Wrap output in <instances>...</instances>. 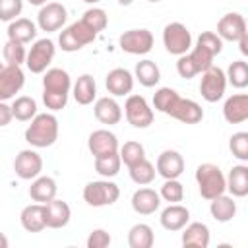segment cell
I'll return each instance as SVG.
<instances>
[{
  "label": "cell",
  "mask_w": 248,
  "mask_h": 248,
  "mask_svg": "<svg viewBox=\"0 0 248 248\" xmlns=\"http://www.w3.org/2000/svg\"><path fill=\"white\" fill-rule=\"evenodd\" d=\"M95 33H101V31H105L107 29V25H108V16H107V12L103 10V8H97V6H93V8H89V10H85L83 12V17H81Z\"/></svg>",
  "instance_id": "60d3db41"
},
{
  "label": "cell",
  "mask_w": 248,
  "mask_h": 248,
  "mask_svg": "<svg viewBox=\"0 0 248 248\" xmlns=\"http://www.w3.org/2000/svg\"><path fill=\"white\" fill-rule=\"evenodd\" d=\"M147 2H151V4H157V2H161V0H147Z\"/></svg>",
  "instance_id": "9f6ffc18"
},
{
  "label": "cell",
  "mask_w": 248,
  "mask_h": 248,
  "mask_svg": "<svg viewBox=\"0 0 248 248\" xmlns=\"http://www.w3.org/2000/svg\"><path fill=\"white\" fill-rule=\"evenodd\" d=\"M12 120H14V114H12V107H10L6 101H0V128L8 126Z\"/></svg>",
  "instance_id": "681fc988"
},
{
  "label": "cell",
  "mask_w": 248,
  "mask_h": 248,
  "mask_svg": "<svg viewBox=\"0 0 248 248\" xmlns=\"http://www.w3.org/2000/svg\"><path fill=\"white\" fill-rule=\"evenodd\" d=\"M176 72H178V76L184 78V79H192V78L198 76V70H196L194 62L190 60L188 52L182 54V56H178V60H176Z\"/></svg>",
  "instance_id": "7dc6e473"
},
{
  "label": "cell",
  "mask_w": 248,
  "mask_h": 248,
  "mask_svg": "<svg viewBox=\"0 0 248 248\" xmlns=\"http://www.w3.org/2000/svg\"><path fill=\"white\" fill-rule=\"evenodd\" d=\"M225 76H227V83H231L236 89H244L248 85V64L244 60H234L227 68Z\"/></svg>",
  "instance_id": "8d00e7d4"
},
{
  "label": "cell",
  "mask_w": 248,
  "mask_h": 248,
  "mask_svg": "<svg viewBox=\"0 0 248 248\" xmlns=\"http://www.w3.org/2000/svg\"><path fill=\"white\" fill-rule=\"evenodd\" d=\"M153 244H155V234L147 223H136L128 231V246L130 248H151Z\"/></svg>",
  "instance_id": "1f68e13d"
},
{
  "label": "cell",
  "mask_w": 248,
  "mask_h": 248,
  "mask_svg": "<svg viewBox=\"0 0 248 248\" xmlns=\"http://www.w3.org/2000/svg\"><path fill=\"white\" fill-rule=\"evenodd\" d=\"M10 107H12L14 118L19 120V122H29L37 114V101L33 97H27V95L16 97Z\"/></svg>",
  "instance_id": "e575fe53"
},
{
  "label": "cell",
  "mask_w": 248,
  "mask_h": 248,
  "mask_svg": "<svg viewBox=\"0 0 248 248\" xmlns=\"http://www.w3.org/2000/svg\"><path fill=\"white\" fill-rule=\"evenodd\" d=\"M27 2H29L31 6H39V8H41V6H45L48 0H27Z\"/></svg>",
  "instance_id": "f5cc1de1"
},
{
  "label": "cell",
  "mask_w": 248,
  "mask_h": 248,
  "mask_svg": "<svg viewBox=\"0 0 248 248\" xmlns=\"http://www.w3.org/2000/svg\"><path fill=\"white\" fill-rule=\"evenodd\" d=\"M4 66H6V64H4V62H0V70H2V68H4Z\"/></svg>",
  "instance_id": "6f0895ef"
},
{
  "label": "cell",
  "mask_w": 248,
  "mask_h": 248,
  "mask_svg": "<svg viewBox=\"0 0 248 248\" xmlns=\"http://www.w3.org/2000/svg\"><path fill=\"white\" fill-rule=\"evenodd\" d=\"M134 78L143 85V87H155L159 81H161V70L159 66L145 58V60H140L134 68Z\"/></svg>",
  "instance_id": "4dcf8cb0"
},
{
  "label": "cell",
  "mask_w": 248,
  "mask_h": 248,
  "mask_svg": "<svg viewBox=\"0 0 248 248\" xmlns=\"http://www.w3.org/2000/svg\"><path fill=\"white\" fill-rule=\"evenodd\" d=\"M6 33H8V39L10 41L27 45V43L35 41V37H37V23H33L27 17H16L14 21L8 23Z\"/></svg>",
  "instance_id": "4316f807"
},
{
  "label": "cell",
  "mask_w": 248,
  "mask_h": 248,
  "mask_svg": "<svg viewBox=\"0 0 248 248\" xmlns=\"http://www.w3.org/2000/svg\"><path fill=\"white\" fill-rule=\"evenodd\" d=\"M188 56H190V60L194 62L198 74H202L203 70H207V68L213 64V60H215V54L209 52L207 48L200 46V45H194V46L188 50Z\"/></svg>",
  "instance_id": "b9f144b4"
},
{
  "label": "cell",
  "mask_w": 248,
  "mask_h": 248,
  "mask_svg": "<svg viewBox=\"0 0 248 248\" xmlns=\"http://www.w3.org/2000/svg\"><path fill=\"white\" fill-rule=\"evenodd\" d=\"M116 2H118L120 6H130V4L134 2V0H116Z\"/></svg>",
  "instance_id": "db71d44e"
},
{
  "label": "cell",
  "mask_w": 248,
  "mask_h": 248,
  "mask_svg": "<svg viewBox=\"0 0 248 248\" xmlns=\"http://www.w3.org/2000/svg\"><path fill=\"white\" fill-rule=\"evenodd\" d=\"M19 223L27 232H41L46 229L45 223V205L43 203H29L19 213Z\"/></svg>",
  "instance_id": "484cf974"
},
{
  "label": "cell",
  "mask_w": 248,
  "mask_h": 248,
  "mask_svg": "<svg viewBox=\"0 0 248 248\" xmlns=\"http://www.w3.org/2000/svg\"><path fill=\"white\" fill-rule=\"evenodd\" d=\"M244 33H246V19L238 12H229L217 21V35L221 37V41L236 43Z\"/></svg>",
  "instance_id": "5bb4252c"
},
{
  "label": "cell",
  "mask_w": 248,
  "mask_h": 248,
  "mask_svg": "<svg viewBox=\"0 0 248 248\" xmlns=\"http://www.w3.org/2000/svg\"><path fill=\"white\" fill-rule=\"evenodd\" d=\"M163 45L169 54L182 56L192 48V33L180 21H170L163 29Z\"/></svg>",
  "instance_id": "5b68a950"
},
{
  "label": "cell",
  "mask_w": 248,
  "mask_h": 248,
  "mask_svg": "<svg viewBox=\"0 0 248 248\" xmlns=\"http://www.w3.org/2000/svg\"><path fill=\"white\" fill-rule=\"evenodd\" d=\"M196 45L207 48V50L213 52L215 56L221 54V50H223V41H221V37H219L217 33H213V31H203V33L198 37Z\"/></svg>",
  "instance_id": "f6af8a7d"
},
{
  "label": "cell",
  "mask_w": 248,
  "mask_h": 248,
  "mask_svg": "<svg viewBox=\"0 0 248 248\" xmlns=\"http://www.w3.org/2000/svg\"><path fill=\"white\" fill-rule=\"evenodd\" d=\"M128 172H130L132 182H136L138 186H147V184H151V182L155 180V174H157L155 165H153L151 161H147V159H141V161H138L136 165L128 167Z\"/></svg>",
  "instance_id": "836d02e7"
},
{
  "label": "cell",
  "mask_w": 248,
  "mask_h": 248,
  "mask_svg": "<svg viewBox=\"0 0 248 248\" xmlns=\"http://www.w3.org/2000/svg\"><path fill=\"white\" fill-rule=\"evenodd\" d=\"M238 43V48H240V52H242V56H248V31L236 41Z\"/></svg>",
  "instance_id": "f907efd6"
},
{
  "label": "cell",
  "mask_w": 248,
  "mask_h": 248,
  "mask_svg": "<svg viewBox=\"0 0 248 248\" xmlns=\"http://www.w3.org/2000/svg\"><path fill=\"white\" fill-rule=\"evenodd\" d=\"M56 54V46H54V41L43 37V39H37L33 41L31 48L27 50V56H25V66L31 74H43L45 70H48L52 58Z\"/></svg>",
  "instance_id": "8992f818"
},
{
  "label": "cell",
  "mask_w": 248,
  "mask_h": 248,
  "mask_svg": "<svg viewBox=\"0 0 248 248\" xmlns=\"http://www.w3.org/2000/svg\"><path fill=\"white\" fill-rule=\"evenodd\" d=\"M29 122L31 124L25 128V141L31 147H50L58 140V118L54 112H37Z\"/></svg>",
  "instance_id": "6da1fadb"
},
{
  "label": "cell",
  "mask_w": 248,
  "mask_h": 248,
  "mask_svg": "<svg viewBox=\"0 0 248 248\" xmlns=\"http://www.w3.org/2000/svg\"><path fill=\"white\" fill-rule=\"evenodd\" d=\"M209 213L217 223H229L236 215V202L232 196L221 194L213 200H209Z\"/></svg>",
  "instance_id": "f1b7e54d"
},
{
  "label": "cell",
  "mask_w": 248,
  "mask_h": 248,
  "mask_svg": "<svg viewBox=\"0 0 248 248\" xmlns=\"http://www.w3.org/2000/svg\"><path fill=\"white\" fill-rule=\"evenodd\" d=\"M25 85V74L21 66L6 64L0 70V101H10Z\"/></svg>",
  "instance_id": "7c38bea8"
},
{
  "label": "cell",
  "mask_w": 248,
  "mask_h": 248,
  "mask_svg": "<svg viewBox=\"0 0 248 248\" xmlns=\"http://www.w3.org/2000/svg\"><path fill=\"white\" fill-rule=\"evenodd\" d=\"M184 157L176 151V149H165L159 153L157 157V163H155V170L159 176H163L165 180L167 178H178L182 172H184Z\"/></svg>",
  "instance_id": "9a60e30c"
},
{
  "label": "cell",
  "mask_w": 248,
  "mask_h": 248,
  "mask_svg": "<svg viewBox=\"0 0 248 248\" xmlns=\"http://www.w3.org/2000/svg\"><path fill=\"white\" fill-rule=\"evenodd\" d=\"M72 91V78L62 68H48L43 72V93H56V95H70Z\"/></svg>",
  "instance_id": "e0dca14e"
},
{
  "label": "cell",
  "mask_w": 248,
  "mask_h": 248,
  "mask_svg": "<svg viewBox=\"0 0 248 248\" xmlns=\"http://www.w3.org/2000/svg\"><path fill=\"white\" fill-rule=\"evenodd\" d=\"M124 116L128 120V124H132L134 128H149L153 124V108L149 107V103L145 101V97L141 95H128L126 103H124Z\"/></svg>",
  "instance_id": "ba28073f"
},
{
  "label": "cell",
  "mask_w": 248,
  "mask_h": 248,
  "mask_svg": "<svg viewBox=\"0 0 248 248\" xmlns=\"http://www.w3.org/2000/svg\"><path fill=\"white\" fill-rule=\"evenodd\" d=\"M70 95H56V93H43V103L50 112H58L68 105Z\"/></svg>",
  "instance_id": "c3c4849f"
},
{
  "label": "cell",
  "mask_w": 248,
  "mask_h": 248,
  "mask_svg": "<svg viewBox=\"0 0 248 248\" xmlns=\"http://www.w3.org/2000/svg\"><path fill=\"white\" fill-rule=\"evenodd\" d=\"M170 118L182 122V124H198L203 120V108L200 103L192 101V99H178L176 107L170 112Z\"/></svg>",
  "instance_id": "d4e9b609"
},
{
  "label": "cell",
  "mask_w": 248,
  "mask_h": 248,
  "mask_svg": "<svg viewBox=\"0 0 248 248\" xmlns=\"http://www.w3.org/2000/svg\"><path fill=\"white\" fill-rule=\"evenodd\" d=\"M196 184L203 200H213L227 192L225 174L215 163H202L196 169Z\"/></svg>",
  "instance_id": "7a4b0ae2"
},
{
  "label": "cell",
  "mask_w": 248,
  "mask_h": 248,
  "mask_svg": "<svg viewBox=\"0 0 248 248\" xmlns=\"http://www.w3.org/2000/svg\"><path fill=\"white\" fill-rule=\"evenodd\" d=\"M209 240H211V234H209V227L205 223H200V221H188L184 227H182V246L184 248H207L209 246Z\"/></svg>",
  "instance_id": "d6986e66"
},
{
  "label": "cell",
  "mask_w": 248,
  "mask_h": 248,
  "mask_svg": "<svg viewBox=\"0 0 248 248\" xmlns=\"http://www.w3.org/2000/svg\"><path fill=\"white\" fill-rule=\"evenodd\" d=\"M2 54H4V60L6 64H12V66H21L25 64V56H27V50H25V45L21 43H16V41H6L4 46H2Z\"/></svg>",
  "instance_id": "ab89813d"
},
{
  "label": "cell",
  "mask_w": 248,
  "mask_h": 248,
  "mask_svg": "<svg viewBox=\"0 0 248 248\" xmlns=\"http://www.w3.org/2000/svg\"><path fill=\"white\" fill-rule=\"evenodd\" d=\"M159 196L169 203H180L184 200V186L178 178H167L159 190Z\"/></svg>",
  "instance_id": "f35d334b"
},
{
  "label": "cell",
  "mask_w": 248,
  "mask_h": 248,
  "mask_svg": "<svg viewBox=\"0 0 248 248\" xmlns=\"http://www.w3.org/2000/svg\"><path fill=\"white\" fill-rule=\"evenodd\" d=\"M227 89V76L225 70H221L219 66L211 64L207 70L202 72V79H200V93L202 99L207 103H217L223 99Z\"/></svg>",
  "instance_id": "52a82bcc"
},
{
  "label": "cell",
  "mask_w": 248,
  "mask_h": 248,
  "mask_svg": "<svg viewBox=\"0 0 248 248\" xmlns=\"http://www.w3.org/2000/svg\"><path fill=\"white\" fill-rule=\"evenodd\" d=\"M97 39V33L83 21H74L68 27H62L60 35H58V46L64 52H78L83 46L91 45Z\"/></svg>",
  "instance_id": "3957f363"
},
{
  "label": "cell",
  "mask_w": 248,
  "mask_h": 248,
  "mask_svg": "<svg viewBox=\"0 0 248 248\" xmlns=\"http://www.w3.org/2000/svg\"><path fill=\"white\" fill-rule=\"evenodd\" d=\"M132 209L140 215H153L161 207V196L153 188H138L132 194Z\"/></svg>",
  "instance_id": "7402d4cb"
},
{
  "label": "cell",
  "mask_w": 248,
  "mask_h": 248,
  "mask_svg": "<svg viewBox=\"0 0 248 248\" xmlns=\"http://www.w3.org/2000/svg\"><path fill=\"white\" fill-rule=\"evenodd\" d=\"M225 184H227V192L232 198H246L248 196V165L244 163L234 165L225 176Z\"/></svg>",
  "instance_id": "cb8c5ba5"
},
{
  "label": "cell",
  "mask_w": 248,
  "mask_h": 248,
  "mask_svg": "<svg viewBox=\"0 0 248 248\" xmlns=\"http://www.w3.org/2000/svg\"><path fill=\"white\" fill-rule=\"evenodd\" d=\"M153 33L149 29H130L124 31L118 39V46L128 52V54H136V56H143L153 48Z\"/></svg>",
  "instance_id": "9c48e42d"
},
{
  "label": "cell",
  "mask_w": 248,
  "mask_h": 248,
  "mask_svg": "<svg viewBox=\"0 0 248 248\" xmlns=\"http://www.w3.org/2000/svg\"><path fill=\"white\" fill-rule=\"evenodd\" d=\"M120 167H122V161H120L118 151L103 155V157H95V170L103 178H114L120 172Z\"/></svg>",
  "instance_id": "d590c367"
},
{
  "label": "cell",
  "mask_w": 248,
  "mask_h": 248,
  "mask_svg": "<svg viewBox=\"0 0 248 248\" xmlns=\"http://www.w3.org/2000/svg\"><path fill=\"white\" fill-rule=\"evenodd\" d=\"M118 155H120V161L126 165V167H132L136 165L138 161L145 159V147L140 143V141H126L122 147H118Z\"/></svg>",
  "instance_id": "74e56055"
},
{
  "label": "cell",
  "mask_w": 248,
  "mask_h": 248,
  "mask_svg": "<svg viewBox=\"0 0 248 248\" xmlns=\"http://www.w3.org/2000/svg\"><path fill=\"white\" fill-rule=\"evenodd\" d=\"M14 170L21 180H33L43 170V157L35 151V147L21 149L14 159Z\"/></svg>",
  "instance_id": "8fae6325"
},
{
  "label": "cell",
  "mask_w": 248,
  "mask_h": 248,
  "mask_svg": "<svg viewBox=\"0 0 248 248\" xmlns=\"http://www.w3.org/2000/svg\"><path fill=\"white\" fill-rule=\"evenodd\" d=\"M118 138L107 130V128H101V130H93L87 138V149L89 153L95 157H103V155H108V153H116L118 151Z\"/></svg>",
  "instance_id": "4fadbf2b"
},
{
  "label": "cell",
  "mask_w": 248,
  "mask_h": 248,
  "mask_svg": "<svg viewBox=\"0 0 248 248\" xmlns=\"http://www.w3.org/2000/svg\"><path fill=\"white\" fill-rule=\"evenodd\" d=\"M83 2H85V4H91V6H95V4H99L101 0H83Z\"/></svg>",
  "instance_id": "11a10c76"
},
{
  "label": "cell",
  "mask_w": 248,
  "mask_h": 248,
  "mask_svg": "<svg viewBox=\"0 0 248 248\" xmlns=\"http://www.w3.org/2000/svg\"><path fill=\"white\" fill-rule=\"evenodd\" d=\"M105 85H107V91L112 97L130 95L132 89H134V74L130 70H126V68H112L107 74Z\"/></svg>",
  "instance_id": "2e32d148"
},
{
  "label": "cell",
  "mask_w": 248,
  "mask_h": 248,
  "mask_svg": "<svg viewBox=\"0 0 248 248\" xmlns=\"http://www.w3.org/2000/svg\"><path fill=\"white\" fill-rule=\"evenodd\" d=\"M56 192H58V186H56V180L52 176H37L31 180V186H29V198L37 203H46L50 200L56 198Z\"/></svg>",
  "instance_id": "83f0119b"
},
{
  "label": "cell",
  "mask_w": 248,
  "mask_h": 248,
  "mask_svg": "<svg viewBox=\"0 0 248 248\" xmlns=\"http://www.w3.org/2000/svg\"><path fill=\"white\" fill-rule=\"evenodd\" d=\"M72 95L78 105H91L97 97V83L91 74H81L76 83H72Z\"/></svg>",
  "instance_id": "f546056e"
},
{
  "label": "cell",
  "mask_w": 248,
  "mask_h": 248,
  "mask_svg": "<svg viewBox=\"0 0 248 248\" xmlns=\"http://www.w3.org/2000/svg\"><path fill=\"white\" fill-rule=\"evenodd\" d=\"M68 21V10L60 2H46L37 14V27L46 33L60 31Z\"/></svg>",
  "instance_id": "30bf717a"
},
{
  "label": "cell",
  "mask_w": 248,
  "mask_h": 248,
  "mask_svg": "<svg viewBox=\"0 0 248 248\" xmlns=\"http://www.w3.org/2000/svg\"><path fill=\"white\" fill-rule=\"evenodd\" d=\"M8 238H6V234L4 232H0V248H8Z\"/></svg>",
  "instance_id": "816d5d0a"
},
{
  "label": "cell",
  "mask_w": 248,
  "mask_h": 248,
  "mask_svg": "<svg viewBox=\"0 0 248 248\" xmlns=\"http://www.w3.org/2000/svg\"><path fill=\"white\" fill-rule=\"evenodd\" d=\"M120 198V188L110 178L91 180L83 186V202L91 207H105L112 205Z\"/></svg>",
  "instance_id": "277c9868"
},
{
  "label": "cell",
  "mask_w": 248,
  "mask_h": 248,
  "mask_svg": "<svg viewBox=\"0 0 248 248\" xmlns=\"http://www.w3.org/2000/svg\"><path fill=\"white\" fill-rule=\"evenodd\" d=\"M45 205V223L46 229H64L72 219V209L64 200H50Z\"/></svg>",
  "instance_id": "ac0fdd59"
},
{
  "label": "cell",
  "mask_w": 248,
  "mask_h": 248,
  "mask_svg": "<svg viewBox=\"0 0 248 248\" xmlns=\"http://www.w3.org/2000/svg\"><path fill=\"white\" fill-rule=\"evenodd\" d=\"M178 99H180V95L172 87H159L155 91V95H153V108L163 112V114H167V116H170V112L176 107Z\"/></svg>",
  "instance_id": "d6a6232c"
},
{
  "label": "cell",
  "mask_w": 248,
  "mask_h": 248,
  "mask_svg": "<svg viewBox=\"0 0 248 248\" xmlns=\"http://www.w3.org/2000/svg\"><path fill=\"white\" fill-rule=\"evenodd\" d=\"M159 221H161V227L165 231H170V232L182 231V227L190 221V209L182 203H169L161 211Z\"/></svg>",
  "instance_id": "44dd1931"
},
{
  "label": "cell",
  "mask_w": 248,
  "mask_h": 248,
  "mask_svg": "<svg viewBox=\"0 0 248 248\" xmlns=\"http://www.w3.org/2000/svg\"><path fill=\"white\" fill-rule=\"evenodd\" d=\"M223 116L229 124H242L248 120V95L234 93L223 105Z\"/></svg>",
  "instance_id": "603a6c76"
},
{
  "label": "cell",
  "mask_w": 248,
  "mask_h": 248,
  "mask_svg": "<svg viewBox=\"0 0 248 248\" xmlns=\"http://www.w3.org/2000/svg\"><path fill=\"white\" fill-rule=\"evenodd\" d=\"M23 12V0H0V21H14Z\"/></svg>",
  "instance_id": "ee69618b"
},
{
  "label": "cell",
  "mask_w": 248,
  "mask_h": 248,
  "mask_svg": "<svg viewBox=\"0 0 248 248\" xmlns=\"http://www.w3.org/2000/svg\"><path fill=\"white\" fill-rule=\"evenodd\" d=\"M229 149L238 161L246 163L248 161V132H234L229 140Z\"/></svg>",
  "instance_id": "7bdbcfd3"
},
{
  "label": "cell",
  "mask_w": 248,
  "mask_h": 248,
  "mask_svg": "<svg viewBox=\"0 0 248 248\" xmlns=\"http://www.w3.org/2000/svg\"><path fill=\"white\" fill-rule=\"evenodd\" d=\"M93 114L101 124L107 126H114L122 120V107L118 105V101L110 95L107 97H99L93 105Z\"/></svg>",
  "instance_id": "ffe728a7"
},
{
  "label": "cell",
  "mask_w": 248,
  "mask_h": 248,
  "mask_svg": "<svg viewBox=\"0 0 248 248\" xmlns=\"http://www.w3.org/2000/svg\"><path fill=\"white\" fill-rule=\"evenodd\" d=\"M110 242H112V238L105 229H93L85 240L87 248H107Z\"/></svg>",
  "instance_id": "bcb514c9"
}]
</instances>
